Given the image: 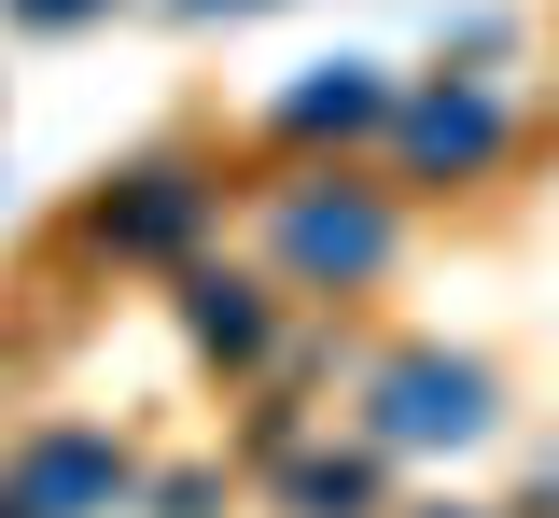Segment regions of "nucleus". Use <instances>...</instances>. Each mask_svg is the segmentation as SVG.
Returning a JSON list of instances; mask_svg holds the SVG:
<instances>
[{
    "instance_id": "1",
    "label": "nucleus",
    "mask_w": 559,
    "mask_h": 518,
    "mask_svg": "<svg viewBox=\"0 0 559 518\" xmlns=\"http://www.w3.org/2000/svg\"><path fill=\"white\" fill-rule=\"evenodd\" d=\"M280 267L294 281H378L392 267V211L378 197H294L280 211Z\"/></svg>"
},
{
    "instance_id": "2",
    "label": "nucleus",
    "mask_w": 559,
    "mask_h": 518,
    "mask_svg": "<svg viewBox=\"0 0 559 518\" xmlns=\"http://www.w3.org/2000/svg\"><path fill=\"white\" fill-rule=\"evenodd\" d=\"M476 421H489V378L476 365H392V378H378V435H392V448L476 435Z\"/></svg>"
},
{
    "instance_id": "3",
    "label": "nucleus",
    "mask_w": 559,
    "mask_h": 518,
    "mask_svg": "<svg viewBox=\"0 0 559 518\" xmlns=\"http://www.w3.org/2000/svg\"><path fill=\"white\" fill-rule=\"evenodd\" d=\"M197 224H210L197 168H127V197H98V238H112V252H182Z\"/></svg>"
},
{
    "instance_id": "4",
    "label": "nucleus",
    "mask_w": 559,
    "mask_h": 518,
    "mask_svg": "<svg viewBox=\"0 0 559 518\" xmlns=\"http://www.w3.org/2000/svg\"><path fill=\"white\" fill-rule=\"evenodd\" d=\"M14 491H28L43 518H84V505H127V462H112L98 435H43L28 462H14Z\"/></svg>"
},
{
    "instance_id": "5",
    "label": "nucleus",
    "mask_w": 559,
    "mask_h": 518,
    "mask_svg": "<svg viewBox=\"0 0 559 518\" xmlns=\"http://www.w3.org/2000/svg\"><path fill=\"white\" fill-rule=\"evenodd\" d=\"M406 154H419V168H489V154H503V113H489V98H419Z\"/></svg>"
},
{
    "instance_id": "6",
    "label": "nucleus",
    "mask_w": 559,
    "mask_h": 518,
    "mask_svg": "<svg viewBox=\"0 0 559 518\" xmlns=\"http://www.w3.org/2000/svg\"><path fill=\"white\" fill-rule=\"evenodd\" d=\"M182 322H197L224 365H252V351H266V308H252V281H224V267H197V281H182Z\"/></svg>"
},
{
    "instance_id": "7",
    "label": "nucleus",
    "mask_w": 559,
    "mask_h": 518,
    "mask_svg": "<svg viewBox=\"0 0 559 518\" xmlns=\"http://www.w3.org/2000/svg\"><path fill=\"white\" fill-rule=\"evenodd\" d=\"M364 505H378L364 462H294V518H364Z\"/></svg>"
},
{
    "instance_id": "8",
    "label": "nucleus",
    "mask_w": 559,
    "mask_h": 518,
    "mask_svg": "<svg viewBox=\"0 0 559 518\" xmlns=\"http://www.w3.org/2000/svg\"><path fill=\"white\" fill-rule=\"evenodd\" d=\"M294 127H378V84H364V71L308 84V98H294Z\"/></svg>"
},
{
    "instance_id": "9",
    "label": "nucleus",
    "mask_w": 559,
    "mask_h": 518,
    "mask_svg": "<svg viewBox=\"0 0 559 518\" xmlns=\"http://www.w3.org/2000/svg\"><path fill=\"white\" fill-rule=\"evenodd\" d=\"M28 14H84V0H28Z\"/></svg>"
},
{
    "instance_id": "10",
    "label": "nucleus",
    "mask_w": 559,
    "mask_h": 518,
    "mask_svg": "<svg viewBox=\"0 0 559 518\" xmlns=\"http://www.w3.org/2000/svg\"><path fill=\"white\" fill-rule=\"evenodd\" d=\"M433 518H462V505H433Z\"/></svg>"
}]
</instances>
